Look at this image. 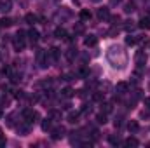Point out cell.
<instances>
[{"instance_id": "cell-1", "label": "cell", "mask_w": 150, "mask_h": 148, "mask_svg": "<svg viewBox=\"0 0 150 148\" xmlns=\"http://www.w3.org/2000/svg\"><path fill=\"white\" fill-rule=\"evenodd\" d=\"M107 59L115 70H124L127 65V54L120 45H110L107 49Z\"/></svg>"}, {"instance_id": "cell-2", "label": "cell", "mask_w": 150, "mask_h": 148, "mask_svg": "<svg viewBox=\"0 0 150 148\" xmlns=\"http://www.w3.org/2000/svg\"><path fill=\"white\" fill-rule=\"evenodd\" d=\"M37 63L40 65V68H47V66H51L52 59H51V56H49V51L37 49Z\"/></svg>"}, {"instance_id": "cell-3", "label": "cell", "mask_w": 150, "mask_h": 148, "mask_svg": "<svg viewBox=\"0 0 150 148\" xmlns=\"http://www.w3.org/2000/svg\"><path fill=\"white\" fill-rule=\"evenodd\" d=\"M21 115H23L25 122H28V124H35V122L38 120V113L35 110H32V108H25Z\"/></svg>"}, {"instance_id": "cell-4", "label": "cell", "mask_w": 150, "mask_h": 148, "mask_svg": "<svg viewBox=\"0 0 150 148\" xmlns=\"http://www.w3.org/2000/svg\"><path fill=\"white\" fill-rule=\"evenodd\" d=\"M134 63H136L138 66H145V63H147V54H145V51H138V52L134 54Z\"/></svg>"}, {"instance_id": "cell-5", "label": "cell", "mask_w": 150, "mask_h": 148, "mask_svg": "<svg viewBox=\"0 0 150 148\" xmlns=\"http://www.w3.org/2000/svg\"><path fill=\"white\" fill-rule=\"evenodd\" d=\"M51 132H52V140H61V138H65V134H67V129H65L63 125H59V127H54V129H51Z\"/></svg>"}, {"instance_id": "cell-6", "label": "cell", "mask_w": 150, "mask_h": 148, "mask_svg": "<svg viewBox=\"0 0 150 148\" xmlns=\"http://www.w3.org/2000/svg\"><path fill=\"white\" fill-rule=\"evenodd\" d=\"M96 16H98V19H100V21H105V19H108V18H110V9H108V7H101V9H98Z\"/></svg>"}, {"instance_id": "cell-7", "label": "cell", "mask_w": 150, "mask_h": 148, "mask_svg": "<svg viewBox=\"0 0 150 148\" xmlns=\"http://www.w3.org/2000/svg\"><path fill=\"white\" fill-rule=\"evenodd\" d=\"M56 18H61V21H63V19H70V18H72V12H70L67 7H61V9L56 12Z\"/></svg>"}, {"instance_id": "cell-8", "label": "cell", "mask_w": 150, "mask_h": 148, "mask_svg": "<svg viewBox=\"0 0 150 148\" xmlns=\"http://www.w3.org/2000/svg\"><path fill=\"white\" fill-rule=\"evenodd\" d=\"M12 9V0H0V12L5 14Z\"/></svg>"}, {"instance_id": "cell-9", "label": "cell", "mask_w": 150, "mask_h": 148, "mask_svg": "<svg viewBox=\"0 0 150 148\" xmlns=\"http://www.w3.org/2000/svg\"><path fill=\"white\" fill-rule=\"evenodd\" d=\"M12 45H14V49L19 52V51H23L25 49V45H26V42H25V38H19V37H16L14 40H12Z\"/></svg>"}, {"instance_id": "cell-10", "label": "cell", "mask_w": 150, "mask_h": 148, "mask_svg": "<svg viewBox=\"0 0 150 148\" xmlns=\"http://www.w3.org/2000/svg\"><path fill=\"white\" fill-rule=\"evenodd\" d=\"M49 56H51L52 63H56V61L59 59V56H61V51H59L58 47H51V49H49Z\"/></svg>"}, {"instance_id": "cell-11", "label": "cell", "mask_w": 150, "mask_h": 148, "mask_svg": "<svg viewBox=\"0 0 150 148\" xmlns=\"http://www.w3.org/2000/svg\"><path fill=\"white\" fill-rule=\"evenodd\" d=\"M115 92H117L119 96L126 94V92H127V84H126V82H119V84L115 85Z\"/></svg>"}, {"instance_id": "cell-12", "label": "cell", "mask_w": 150, "mask_h": 148, "mask_svg": "<svg viewBox=\"0 0 150 148\" xmlns=\"http://www.w3.org/2000/svg\"><path fill=\"white\" fill-rule=\"evenodd\" d=\"M54 37L59 38V40H67L68 35H67V30H65L63 26H59V28H56V30H54Z\"/></svg>"}, {"instance_id": "cell-13", "label": "cell", "mask_w": 150, "mask_h": 148, "mask_svg": "<svg viewBox=\"0 0 150 148\" xmlns=\"http://www.w3.org/2000/svg\"><path fill=\"white\" fill-rule=\"evenodd\" d=\"M30 125H32V124H28V122H26V124H19V125H18V132H19L21 136H26V134L30 132Z\"/></svg>"}, {"instance_id": "cell-14", "label": "cell", "mask_w": 150, "mask_h": 148, "mask_svg": "<svg viewBox=\"0 0 150 148\" xmlns=\"http://www.w3.org/2000/svg\"><path fill=\"white\" fill-rule=\"evenodd\" d=\"M96 44H98V38L94 37V35H89V37L84 38V45L86 47H94Z\"/></svg>"}, {"instance_id": "cell-15", "label": "cell", "mask_w": 150, "mask_h": 148, "mask_svg": "<svg viewBox=\"0 0 150 148\" xmlns=\"http://www.w3.org/2000/svg\"><path fill=\"white\" fill-rule=\"evenodd\" d=\"M65 56H67V59H68V61L72 63L75 58H77V47H74V45H72V47H70V49H68V51L65 52Z\"/></svg>"}, {"instance_id": "cell-16", "label": "cell", "mask_w": 150, "mask_h": 148, "mask_svg": "<svg viewBox=\"0 0 150 148\" xmlns=\"http://www.w3.org/2000/svg\"><path fill=\"white\" fill-rule=\"evenodd\" d=\"M28 38H30V42H32V45H33V44L37 42L38 38H40V33H38L35 28H32V30L28 32Z\"/></svg>"}, {"instance_id": "cell-17", "label": "cell", "mask_w": 150, "mask_h": 148, "mask_svg": "<svg viewBox=\"0 0 150 148\" xmlns=\"http://www.w3.org/2000/svg\"><path fill=\"white\" fill-rule=\"evenodd\" d=\"M74 94L75 92H74L72 87H65V89H61V98H65V99H70Z\"/></svg>"}, {"instance_id": "cell-18", "label": "cell", "mask_w": 150, "mask_h": 148, "mask_svg": "<svg viewBox=\"0 0 150 148\" xmlns=\"http://www.w3.org/2000/svg\"><path fill=\"white\" fill-rule=\"evenodd\" d=\"M108 143H110L112 147H117V145H120V143H122V140H120V136H119V134H112V136H108Z\"/></svg>"}, {"instance_id": "cell-19", "label": "cell", "mask_w": 150, "mask_h": 148, "mask_svg": "<svg viewBox=\"0 0 150 148\" xmlns=\"http://www.w3.org/2000/svg\"><path fill=\"white\" fill-rule=\"evenodd\" d=\"M25 21L28 23V25H35L38 21V16H35V14H32V12H28L26 16H25Z\"/></svg>"}, {"instance_id": "cell-20", "label": "cell", "mask_w": 150, "mask_h": 148, "mask_svg": "<svg viewBox=\"0 0 150 148\" xmlns=\"http://www.w3.org/2000/svg\"><path fill=\"white\" fill-rule=\"evenodd\" d=\"M84 32H86L84 23H75V26H74V33H75V35H82Z\"/></svg>"}, {"instance_id": "cell-21", "label": "cell", "mask_w": 150, "mask_h": 148, "mask_svg": "<svg viewBox=\"0 0 150 148\" xmlns=\"http://www.w3.org/2000/svg\"><path fill=\"white\" fill-rule=\"evenodd\" d=\"M136 11V4L134 2H127L126 5H124V12H127V14H133Z\"/></svg>"}, {"instance_id": "cell-22", "label": "cell", "mask_w": 150, "mask_h": 148, "mask_svg": "<svg viewBox=\"0 0 150 148\" xmlns=\"http://www.w3.org/2000/svg\"><path fill=\"white\" fill-rule=\"evenodd\" d=\"M138 26H140V28H143V30H149V28H150V19H149V18H142V19L138 21Z\"/></svg>"}, {"instance_id": "cell-23", "label": "cell", "mask_w": 150, "mask_h": 148, "mask_svg": "<svg viewBox=\"0 0 150 148\" xmlns=\"http://www.w3.org/2000/svg\"><path fill=\"white\" fill-rule=\"evenodd\" d=\"M52 129V118H45L44 122H42V131H51Z\"/></svg>"}, {"instance_id": "cell-24", "label": "cell", "mask_w": 150, "mask_h": 148, "mask_svg": "<svg viewBox=\"0 0 150 148\" xmlns=\"http://www.w3.org/2000/svg\"><path fill=\"white\" fill-rule=\"evenodd\" d=\"M127 129H129V132H136V131L140 129V125H138L136 120H129V122H127Z\"/></svg>"}, {"instance_id": "cell-25", "label": "cell", "mask_w": 150, "mask_h": 148, "mask_svg": "<svg viewBox=\"0 0 150 148\" xmlns=\"http://www.w3.org/2000/svg\"><path fill=\"white\" fill-rule=\"evenodd\" d=\"M67 120H68L70 124H77V122H79V113H77V111H70L68 117H67Z\"/></svg>"}, {"instance_id": "cell-26", "label": "cell", "mask_w": 150, "mask_h": 148, "mask_svg": "<svg viewBox=\"0 0 150 148\" xmlns=\"http://www.w3.org/2000/svg\"><path fill=\"white\" fill-rule=\"evenodd\" d=\"M124 145H126V147H129V148H131V147L136 148L140 143H138V140H136V138H127V140L124 141Z\"/></svg>"}, {"instance_id": "cell-27", "label": "cell", "mask_w": 150, "mask_h": 148, "mask_svg": "<svg viewBox=\"0 0 150 148\" xmlns=\"http://www.w3.org/2000/svg\"><path fill=\"white\" fill-rule=\"evenodd\" d=\"M91 18H93V14H91L87 9H82V11H80V19H82V21H89Z\"/></svg>"}, {"instance_id": "cell-28", "label": "cell", "mask_w": 150, "mask_h": 148, "mask_svg": "<svg viewBox=\"0 0 150 148\" xmlns=\"http://www.w3.org/2000/svg\"><path fill=\"white\" fill-rule=\"evenodd\" d=\"M136 26H138V25H136V23H134V21H131V19H129V21H126V23H124V30H126V32H133V30H134V28H136Z\"/></svg>"}, {"instance_id": "cell-29", "label": "cell", "mask_w": 150, "mask_h": 148, "mask_svg": "<svg viewBox=\"0 0 150 148\" xmlns=\"http://www.w3.org/2000/svg\"><path fill=\"white\" fill-rule=\"evenodd\" d=\"M12 26V19L11 18H2L0 19V28H9Z\"/></svg>"}, {"instance_id": "cell-30", "label": "cell", "mask_w": 150, "mask_h": 148, "mask_svg": "<svg viewBox=\"0 0 150 148\" xmlns=\"http://www.w3.org/2000/svg\"><path fill=\"white\" fill-rule=\"evenodd\" d=\"M77 77H80V78H87L89 77V70L84 66V68H80L79 72H77Z\"/></svg>"}, {"instance_id": "cell-31", "label": "cell", "mask_w": 150, "mask_h": 148, "mask_svg": "<svg viewBox=\"0 0 150 148\" xmlns=\"http://www.w3.org/2000/svg\"><path fill=\"white\" fill-rule=\"evenodd\" d=\"M108 19H110V25H112V26H117V25L120 23V16H119V14H115V16H110Z\"/></svg>"}, {"instance_id": "cell-32", "label": "cell", "mask_w": 150, "mask_h": 148, "mask_svg": "<svg viewBox=\"0 0 150 148\" xmlns=\"http://www.w3.org/2000/svg\"><path fill=\"white\" fill-rule=\"evenodd\" d=\"M51 118H52V120H61V111L51 110Z\"/></svg>"}, {"instance_id": "cell-33", "label": "cell", "mask_w": 150, "mask_h": 148, "mask_svg": "<svg viewBox=\"0 0 150 148\" xmlns=\"http://www.w3.org/2000/svg\"><path fill=\"white\" fill-rule=\"evenodd\" d=\"M96 120H98V124H105V122H107V113H105V111H101V113L96 117Z\"/></svg>"}, {"instance_id": "cell-34", "label": "cell", "mask_w": 150, "mask_h": 148, "mask_svg": "<svg viewBox=\"0 0 150 148\" xmlns=\"http://www.w3.org/2000/svg\"><path fill=\"white\" fill-rule=\"evenodd\" d=\"M101 111L110 113V111H112V103H101Z\"/></svg>"}, {"instance_id": "cell-35", "label": "cell", "mask_w": 150, "mask_h": 148, "mask_svg": "<svg viewBox=\"0 0 150 148\" xmlns=\"http://www.w3.org/2000/svg\"><path fill=\"white\" fill-rule=\"evenodd\" d=\"M5 59H7V49L0 45V61H5Z\"/></svg>"}, {"instance_id": "cell-36", "label": "cell", "mask_w": 150, "mask_h": 148, "mask_svg": "<svg viewBox=\"0 0 150 148\" xmlns=\"http://www.w3.org/2000/svg\"><path fill=\"white\" fill-rule=\"evenodd\" d=\"M136 42H138V38H136V37H133V35L126 37V44H127V45H134Z\"/></svg>"}, {"instance_id": "cell-37", "label": "cell", "mask_w": 150, "mask_h": 148, "mask_svg": "<svg viewBox=\"0 0 150 148\" xmlns=\"http://www.w3.org/2000/svg\"><path fill=\"white\" fill-rule=\"evenodd\" d=\"M93 99L94 101H103V92H94L93 94Z\"/></svg>"}, {"instance_id": "cell-38", "label": "cell", "mask_w": 150, "mask_h": 148, "mask_svg": "<svg viewBox=\"0 0 150 148\" xmlns=\"http://www.w3.org/2000/svg\"><path fill=\"white\" fill-rule=\"evenodd\" d=\"M5 120H7V125H11V127H12V125H14V113H11Z\"/></svg>"}, {"instance_id": "cell-39", "label": "cell", "mask_w": 150, "mask_h": 148, "mask_svg": "<svg viewBox=\"0 0 150 148\" xmlns=\"http://www.w3.org/2000/svg\"><path fill=\"white\" fill-rule=\"evenodd\" d=\"M82 113H84V115H89V113H91V106H89V105H82Z\"/></svg>"}, {"instance_id": "cell-40", "label": "cell", "mask_w": 150, "mask_h": 148, "mask_svg": "<svg viewBox=\"0 0 150 148\" xmlns=\"http://www.w3.org/2000/svg\"><path fill=\"white\" fill-rule=\"evenodd\" d=\"M2 73H4V75H7V77H9V75L12 73V70H11V66H4V70H2Z\"/></svg>"}, {"instance_id": "cell-41", "label": "cell", "mask_w": 150, "mask_h": 148, "mask_svg": "<svg viewBox=\"0 0 150 148\" xmlns=\"http://www.w3.org/2000/svg\"><path fill=\"white\" fill-rule=\"evenodd\" d=\"M113 125H115V127L119 129V127L122 125V117H119V118H115V122H113Z\"/></svg>"}, {"instance_id": "cell-42", "label": "cell", "mask_w": 150, "mask_h": 148, "mask_svg": "<svg viewBox=\"0 0 150 148\" xmlns=\"http://www.w3.org/2000/svg\"><path fill=\"white\" fill-rule=\"evenodd\" d=\"M26 35H28L26 32H23V30H18V35H16V37H19V38H26Z\"/></svg>"}, {"instance_id": "cell-43", "label": "cell", "mask_w": 150, "mask_h": 148, "mask_svg": "<svg viewBox=\"0 0 150 148\" xmlns=\"http://www.w3.org/2000/svg\"><path fill=\"white\" fill-rule=\"evenodd\" d=\"M75 75H70V73H65L63 75V80H67V82H70V80H74Z\"/></svg>"}, {"instance_id": "cell-44", "label": "cell", "mask_w": 150, "mask_h": 148, "mask_svg": "<svg viewBox=\"0 0 150 148\" xmlns=\"http://www.w3.org/2000/svg\"><path fill=\"white\" fill-rule=\"evenodd\" d=\"M14 96H16L18 99H23V98H25V92H23V91H16V94H14Z\"/></svg>"}, {"instance_id": "cell-45", "label": "cell", "mask_w": 150, "mask_h": 148, "mask_svg": "<svg viewBox=\"0 0 150 148\" xmlns=\"http://www.w3.org/2000/svg\"><path fill=\"white\" fill-rule=\"evenodd\" d=\"M86 85H87V87H94V85H96V80H87Z\"/></svg>"}, {"instance_id": "cell-46", "label": "cell", "mask_w": 150, "mask_h": 148, "mask_svg": "<svg viewBox=\"0 0 150 148\" xmlns=\"http://www.w3.org/2000/svg\"><path fill=\"white\" fill-rule=\"evenodd\" d=\"M5 143H7V141H5V138H4V136H0V147H5Z\"/></svg>"}, {"instance_id": "cell-47", "label": "cell", "mask_w": 150, "mask_h": 148, "mask_svg": "<svg viewBox=\"0 0 150 148\" xmlns=\"http://www.w3.org/2000/svg\"><path fill=\"white\" fill-rule=\"evenodd\" d=\"M122 0H110V5H119Z\"/></svg>"}, {"instance_id": "cell-48", "label": "cell", "mask_w": 150, "mask_h": 148, "mask_svg": "<svg viewBox=\"0 0 150 148\" xmlns=\"http://www.w3.org/2000/svg\"><path fill=\"white\" fill-rule=\"evenodd\" d=\"M98 136H100V132L98 131H93V140H98Z\"/></svg>"}, {"instance_id": "cell-49", "label": "cell", "mask_w": 150, "mask_h": 148, "mask_svg": "<svg viewBox=\"0 0 150 148\" xmlns=\"http://www.w3.org/2000/svg\"><path fill=\"white\" fill-rule=\"evenodd\" d=\"M145 106L150 108V96H149V98H145Z\"/></svg>"}, {"instance_id": "cell-50", "label": "cell", "mask_w": 150, "mask_h": 148, "mask_svg": "<svg viewBox=\"0 0 150 148\" xmlns=\"http://www.w3.org/2000/svg\"><path fill=\"white\" fill-rule=\"evenodd\" d=\"M142 117H143V118H149L150 113H149V111H142Z\"/></svg>"}, {"instance_id": "cell-51", "label": "cell", "mask_w": 150, "mask_h": 148, "mask_svg": "<svg viewBox=\"0 0 150 148\" xmlns=\"http://www.w3.org/2000/svg\"><path fill=\"white\" fill-rule=\"evenodd\" d=\"M91 2H93V4H100L101 0H91Z\"/></svg>"}, {"instance_id": "cell-52", "label": "cell", "mask_w": 150, "mask_h": 148, "mask_svg": "<svg viewBox=\"0 0 150 148\" xmlns=\"http://www.w3.org/2000/svg\"><path fill=\"white\" fill-rule=\"evenodd\" d=\"M0 136H4V134H2V127H0Z\"/></svg>"}, {"instance_id": "cell-53", "label": "cell", "mask_w": 150, "mask_h": 148, "mask_svg": "<svg viewBox=\"0 0 150 148\" xmlns=\"http://www.w3.org/2000/svg\"><path fill=\"white\" fill-rule=\"evenodd\" d=\"M2 115H4V113H2V110H0V118H2Z\"/></svg>"}, {"instance_id": "cell-54", "label": "cell", "mask_w": 150, "mask_h": 148, "mask_svg": "<svg viewBox=\"0 0 150 148\" xmlns=\"http://www.w3.org/2000/svg\"><path fill=\"white\" fill-rule=\"evenodd\" d=\"M52 2H58V0H52Z\"/></svg>"}]
</instances>
